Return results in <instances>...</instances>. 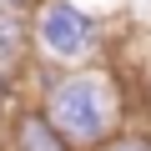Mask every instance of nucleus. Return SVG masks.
<instances>
[{"label": "nucleus", "instance_id": "f257e3e1", "mask_svg": "<svg viewBox=\"0 0 151 151\" xmlns=\"http://www.w3.org/2000/svg\"><path fill=\"white\" fill-rule=\"evenodd\" d=\"M30 101L76 151H106L136 121L131 81L121 76L116 60H91L76 70H40L30 81Z\"/></svg>", "mask_w": 151, "mask_h": 151}, {"label": "nucleus", "instance_id": "f03ea898", "mask_svg": "<svg viewBox=\"0 0 151 151\" xmlns=\"http://www.w3.org/2000/svg\"><path fill=\"white\" fill-rule=\"evenodd\" d=\"M106 60V25L96 10L76 0H40L30 15V65L35 70H76Z\"/></svg>", "mask_w": 151, "mask_h": 151}, {"label": "nucleus", "instance_id": "7ed1b4c3", "mask_svg": "<svg viewBox=\"0 0 151 151\" xmlns=\"http://www.w3.org/2000/svg\"><path fill=\"white\" fill-rule=\"evenodd\" d=\"M0 151H76L35 101H20L5 121H0Z\"/></svg>", "mask_w": 151, "mask_h": 151}, {"label": "nucleus", "instance_id": "20e7f679", "mask_svg": "<svg viewBox=\"0 0 151 151\" xmlns=\"http://www.w3.org/2000/svg\"><path fill=\"white\" fill-rule=\"evenodd\" d=\"M30 70V15L0 10V81H20Z\"/></svg>", "mask_w": 151, "mask_h": 151}, {"label": "nucleus", "instance_id": "39448f33", "mask_svg": "<svg viewBox=\"0 0 151 151\" xmlns=\"http://www.w3.org/2000/svg\"><path fill=\"white\" fill-rule=\"evenodd\" d=\"M106 151H151V126H146V121H131Z\"/></svg>", "mask_w": 151, "mask_h": 151}, {"label": "nucleus", "instance_id": "423d86ee", "mask_svg": "<svg viewBox=\"0 0 151 151\" xmlns=\"http://www.w3.org/2000/svg\"><path fill=\"white\" fill-rule=\"evenodd\" d=\"M136 111H141V121L151 126V65H146V76H141V101H136Z\"/></svg>", "mask_w": 151, "mask_h": 151}, {"label": "nucleus", "instance_id": "0eeeda50", "mask_svg": "<svg viewBox=\"0 0 151 151\" xmlns=\"http://www.w3.org/2000/svg\"><path fill=\"white\" fill-rule=\"evenodd\" d=\"M40 0H0V10H15V15H35Z\"/></svg>", "mask_w": 151, "mask_h": 151}]
</instances>
